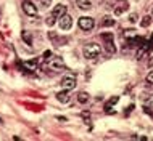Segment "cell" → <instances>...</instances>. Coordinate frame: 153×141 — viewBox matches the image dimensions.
<instances>
[{"label":"cell","mask_w":153,"mask_h":141,"mask_svg":"<svg viewBox=\"0 0 153 141\" xmlns=\"http://www.w3.org/2000/svg\"><path fill=\"white\" fill-rule=\"evenodd\" d=\"M100 53H102V48H100V45H97V43H89L84 47V56L87 58V59H95V58H98Z\"/></svg>","instance_id":"6da1fadb"},{"label":"cell","mask_w":153,"mask_h":141,"mask_svg":"<svg viewBox=\"0 0 153 141\" xmlns=\"http://www.w3.org/2000/svg\"><path fill=\"white\" fill-rule=\"evenodd\" d=\"M102 40L105 42V50L108 53L116 51V48H114V35L111 32H102Z\"/></svg>","instance_id":"7a4b0ae2"},{"label":"cell","mask_w":153,"mask_h":141,"mask_svg":"<svg viewBox=\"0 0 153 141\" xmlns=\"http://www.w3.org/2000/svg\"><path fill=\"white\" fill-rule=\"evenodd\" d=\"M77 24H79V27L82 29V31H92L94 26H95V21H94V18H90V16H82V18H79Z\"/></svg>","instance_id":"3957f363"},{"label":"cell","mask_w":153,"mask_h":141,"mask_svg":"<svg viewBox=\"0 0 153 141\" xmlns=\"http://www.w3.org/2000/svg\"><path fill=\"white\" fill-rule=\"evenodd\" d=\"M47 66L50 69H53V70H58V69H65V63H63V59L61 58H48L47 59Z\"/></svg>","instance_id":"277c9868"},{"label":"cell","mask_w":153,"mask_h":141,"mask_svg":"<svg viewBox=\"0 0 153 141\" xmlns=\"http://www.w3.org/2000/svg\"><path fill=\"white\" fill-rule=\"evenodd\" d=\"M21 7H23V10H24V13H26V15H29V16H36L37 15V8L34 7V3H32V2H29V0H23Z\"/></svg>","instance_id":"5b68a950"},{"label":"cell","mask_w":153,"mask_h":141,"mask_svg":"<svg viewBox=\"0 0 153 141\" xmlns=\"http://www.w3.org/2000/svg\"><path fill=\"white\" fill-rule=\"evenodd\" d=\"M58 23H60V27L63 29V31H69V29H71V26H73V18H71L69 15L65 13V15L60 18Z\"/></svg>","instance_id":"8992f818"},{"label":"cell","mask_w":153,"mask_h":141,"mask_svg":"<svg viewBox=\"0 0 153 141\" xmlns=\"http://www.w3.org/2000/svg\"><path fill=\"white\" fill-rule=\"evenodd\" d=\"M61 87H63V90H73L74 87H76V79L73 76H66L63 77V80H61Z\"/></svg>","instance_id":"52a82bcc"},{"label":"cell","mask_w":153,"mask_h":141,"mask_svg":"<svg viewBox=\"0 0 153 141\" xmlns=\"http://www.w3.org/2000/svg\"><path fill=\"white\" fill-rule=\"evenodd\" d=\"M65 13H66V7L61 5V3H58V5L53 8V11L50 13V16H52V18H55V19H60Z\"/></svg>","instance_id":"ba28073f"},{"label":"cell","mask_w":153,"mask_h":141,"mask_svg":"<svg viewBox=\"0 0 153 141\" xmlns=\"http://www.w3.org/2000/svg\"><path fill=\"white\" fill-rule=\"evenodd\" d=\"M150 51V48H148V43H143V45H140V50H139V53H137V59H143V58L147 56V53Z\"/></svg>","instance_id":"9c48e42d"},{"label":"cell","mask_w":153,"mask_h":141,"mask_svg":"<svg viewBox=\"0 0 153 141\" xmlns=\"http://www.w3.org/2000/svg\"><path fill=\"white\" fill-rule=\"evenodd\" d=\"M118 101H119V96H113V98H110V101L105 104V111H106V112H108V114L113 112V109H111V107H113L114 104H116Z\"/></svg>","instance_id":"30bf717a"},{"label":"cell","mask_w":153,"mask_h":141,"mask_svg":"<svg viewBox=\"0 0 153 141\" xmlns=\"http://www.w3.org/2000/svg\"><path fill=\"white\" fill-rule=\"evenodd\" d=\"M77 7L81 8V10H90L92 8V3H90V0H76Z\"/></svg>","instance_id":"8fae6325"},{"label":"cell","mask_w":153,"mask_h":141,"mask_svg":"<svg viewBox=\"0 0 153 141\" xmlns=\"http://www.w3.org/2000/svg\"><path fill=\"white\" fill-rule=\"evenodd\" d=\"M56 99L60 103H68L69 101V95H68V90H63V92L56 93Z\"/></svg>","instance_id":"7c38bea8"},{"label":"cell","mask_w":153,"mask_h":141,"mask_svg":"<svg viewBox=\"0 0 153 141\" xmlns=\"http://www.w3.org/2000/svg\"><path fill=\"white\" fill-rule=\"evenodd\" d=\"M114 19L111 18V16H105V18L102 19V26H105V27H110V26H114Z\"/></svg>","instance_id":"4fadbf2b"},{"label":"cell","mask_w":153,"mask_h":141,"mask_svg":"<svg viewBox=\"0 0 153 141\" xmlns=\"http://www.w3.org/2000/svg\"><path fill=\"white\" fill-rule=\"evenodd\" d=\"M143 107H145V109H153V96L143 98Z\"/></svg>","instance_id":"5bb4252c"},{"label":"cell","mask_w":153,"mask_h":141,"mask_svg":"<svg viewBox=\"0 0 153 141\" xmlns=\"http://www.w3.org/2000/svg\"><path fill=\"white\" fill-rule=\"evenodd\" d=\"M124 37H126L127 40H132L137 37V32L134 31V29H127V31H124Z\"/></svg>","instance_id":"9a60e30c"},{"label":"cell","mask_w":153,"mask_h":141,"mask_svg":"<svg viewBox=\"0 0 153 141\" xmlns=\"http://www.w3.org/2000/svg\"><path fill=\"white\" fill-rule=\"evenodd\" d=\"M21 39L26 42L27 45H32V37H31V32H27V31H23V34H21Z\"/></svg>","instance_id":"2e32d148"},{"label":"cell","mask_w":153,"mask_h":141,"mask_svg":"<svg viewBox=\"0 0 153 141\" xmlns=\"http://www.w3.org/2000/svg\"><path fill=\"white\" fill-rule=\"evenodd\" d=\"M77 101H79L81 104H85V103L89 101V95L85 93V92H81L79 95H77Z\"/></svg>","instance_id":"e0dca14e"},{"label":"cell","mask_w":153,"mask_h":141,"mask_svg":"<svg viewBox=\"0 0 153 141\" xmlns=\"http://www.w3.org/2000/svg\"><path fill=\"white\" fill-rule=\"evenodd\" d=\"M150 23H152V16H143L142 21H140V26H142V27H148V26H150Z\"/></svg>","instance_id":"ac0fdd59"},{"label":"cell","mask_w":153,"mask_h":141,"mask_svg":"<svg viewBox=\"0 0 153 141\" xmlns=\"http://www.w3.org/2000/svg\"><path fill=\"white\" fill-rule=\"evenodd\" d=\"M24 66H26V68H31V69H36L37 66H39V61H37V59H32V61H26V63H24Z\"/></svg>","instance_id":"d6986e66"},{"label":"cell","mask_w":153,"mask_h":141,"mask_svg":"<svg viewBox=\"0 0 153 141\" xmlns=\"http://www.w3.org/2000/svg\"><path fill=\"white\" fill-rule=\"evenodd\" d=\"M50 3H52V0H39V5L42 7V8H47V7H50Z\"/></svg>","instance_id":"ffe728a7"},{"label":"cell","mask_w":153,"mask_h":141,"mask_svg":"<svg viewBox=\"0 0 153 141\" xmlns=\"http://www.w3.org/2000/svg\"><path fill=\"white\" fill-rule=\"evenodd\" d=\"M126 8H127L126 5H123V7H119V8H116V10H114V15H121L123 11L126 10Z\"/></svg>","instance_id":"44dd1931"},{"label":"cell","mask_w":153,"mask_h":141,"mask_svg":"<svg viewBox=\"0 0 153 141\" xmlns=\"http://www.w3.org/2000/svg\"><path fill=\"white\" fill-rule=\"evenodd\" d=\"M147 82H148V84H153V70L147 76Z\"/></svg>","instance_id":"7402d4cb"},{"label":"cell","mask_w":153,"mask_h":141,"mask_svg":"<svg viewBox=\"0 0 153 141\" xmlns=\"http://www.w3.org/2000/svg\"><path fill=\"white\" fill-rule=\"evenodd\" d=\"M129 21H131V23H135V21H137V15L132 13V15L129 16Z\"/></svg>","instance_id":"603a6c76"},{"label":"cell","mask_w":153,"mask_h":141,"mask_svg":"<svg viewBox=\"0 0 153 141\" xmlns=\"http://www.w3.org/2000/svg\"><path fill=\"white\" fill-rule=\"evenodd\" d=\"M148 66H153V58L150 59V63H148Z\"/></svg>","instance_id":"cb8c5ba5"},{"label":"cell","mask_w":153,"mask_h":141,"mask_svg":"<svg viewBox=\"0 0 153 141\" xmlns=\"http://www.w3.org/2000/svg\"><path fill=\"white\" fill-rule=\"evenodd\" d=\"M152 15H153V7H152Z\"/></svg>","instance_id":"d4e9b609"},{"label":"cell","mask_w":153,"mask_h":141,"mask_svg":"<svg viewBox=\"0 0 153 141\" xmlns=\"http://www.w3.org/2000/svg\"><path fill=\"white\" fill-rule=\"evenodd\" d=\"M118 2H124V0H118Z\"/></svg>","instance_id":"484cf974"}]
</instances>
